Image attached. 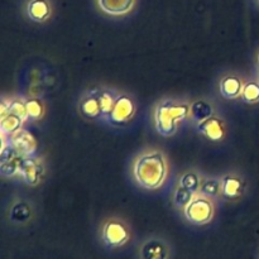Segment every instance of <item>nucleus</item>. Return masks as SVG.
<instances>
[{"label":"nucleus","mask_w":259,"mask_h":259,"mask_svg":"<svg viewBox=\"0 0 259 259\" xmlns=\"http://www.w3.org/2000/svg\"><path fill=\"white\" fill-rule=\"evenodd\" d=\"M248 189L247 180L238 172H228L222 176V196L225 201H239Z\"/></svg>","instance_id":"nucleus-10"},{"label":"nucleus","mask_w":259,"mask_h":259,"mask_svg":"<svg viewBox=\"0 0 259 259\" xmlns=\"http://www.w3.org/2000/svg\"><path fill=\"white\" fill-rule=\"evenodd\" d=\"M5 218L12 227H28L35 218V206L29 199L14 196L5 211Z\"/></svg>","instance_id":"nucleus-7"},{"label":"nucleus","mask_w":259,"mask_h":259,"mask_svg":"<svg viewBox=\"0 0 259 259\" xmlns=\"http://www.w3.org/2000/svg\"><path fill=\"white\" fill-rule=\"evenodd\" d=\"M27 121H38L45 116L46 105L39 98H25Z\"/></svg>","instance_id":"nucleus-22"},{"label":"nucleus","mask_w":259,"mask_h":259,"mask_svg":"<svg viewBox=\"0 0 259 259\" xmlns=\"http://www.w3.org/2000/svg\"><path fill=\"white\" fill-rule=\"evenodd\" d=\"M120 91L116 90L115 88L110 86H100V96H101V106H103V116H101V123L105 124L109 114L113 110V106L115 104L116 98H118Z\"/></svg>","instance_id":"nucleus-19"},{"label":"nucleus","mask_w":259,"mask_h":259,"mask_svg":"<svg viewBox=\"0 0 259 259\" xmlns=\"http://www.w3.org/2000/svg\"><path fill=\"white\" fill-rule=\"evenodd\" d=\"M194 196V192H191L190 190H187L186 187H184L177 182V186L175 187V191L172 194V204H174V206L177 210L184 211L185 207L190 204V201H191Z\"/></svg>","instance_id":"nucleus-23"},{"label":"nucleus","mask_w":259,"mask_h":259,"mask_svg":"<svg viewBox=\"0 0 259 259\" xmlns=\"http://www.w3.org/2000/svg\"><path fill=\"white\" fill-rule=\"evenodd\" d=\"M199 192L212 200L220 199L222 196V176H205L204 175Z\"/></svg>","instance_id":"nucleus-18"},{"label":"nucleus","mask_w":259,"mask_h":259,"mask_svg":"<svg viewBox=\"0 0 259 259\" xmlns=\"http://www.w3.org/2000/svg\"><path fill=\"white\" fill-rule=\"evenodd\" d=\"M202 177H204V175H202L201 172L197 171V169H187L186 172H184V174L180 176L179 184L182 185L184 187H186L187 190H190V191L194 192V194H197V192L200 191Z\"/></svg>","instance_id":"nucleus-21"},{"label":"nucleus","mask_w":259,"mask_h":259,"mask_svg":"<svg viewBox=\"0 0 259 259\" xmlns=\"http://www.w3.org/2000/svg\"><path fill=\"white\" fill-rule=\"evenodd\" d=\"M214 114H217L215 113L214 105L209 100H206V99H197L194 103H191V114H190V118L195 121V124L210 118Z\"/></svg>","instance_id":"nucleus-17"},{"label":"nucleus","mask_w":259,"mask_h":259,"mask_svg":"<svg viewBox=\"0 0 259 259\" xmlns=\"http://www.w3.org/2000/svg\"><path fill=\"white\" fill-rule=\"evenodd\" d=\"M168 158L161 149L148 148L137 154L132 164L134 182L147 191L159 190L168 177Z\"/></svg>","instance_id":"nucleus-1"},{"label":"nucleus","mask_w":259,"mask_h":259,"mask_svg":"<svg viewBox=\"0 0 259 259\" xmlns=\"http://www.w3.org/2000/svg\"><path fill=\"white\" fill-rule=\"evenodd\" d=\"M104 14L110 17H124L133 12L136 0H96Z\"/></svg>","instance_id":"nucleus-15"},{"label":"nucleus","mask_w":259,"mask_h":259,"mask_svg":"<svg viewBox=\"0 0 259 259\" xmlns=\"http://www.w3.org/2000/svg\"><path fill=\"white\" fill-rule=\"evenodd\" d=\"M136 114L137 103L134 98L129 94L120 91L105 124L114 126V128H123V126H126L133 120Z\"/></svg>","instance_id":"nucleus-6"},{"label":"nucleus","mask_w":259,"mask_h":259,"mask_svg":"<svg viewBox=\"0 0 259 259\" xmlns=\"http://www.w3.org/2000/svg\"><path fill=\"white\" fill-rule=\"evenodd\" d=\"M258 65H259V55H258Z\"/></svg>","instance_id":"nucleus-25"},{"label":"nucleus","mask_w":259,"mask_h":259,"mask_svg":"<svg viewBox=\"0 0 259 259\" xmlns=\"http://www.w3.org/2000/svg\"><path fill=\"white\" fill-rule=\"evenodd\" d=\"M25 123V120H23L20 116H18L14 113H8L0 115V129H2V136L10 137L12 134H14L15 132H18L19 129L23 128V124Z\"/></svg>","instance_id":"nucleus-20"},{"label":"nucleus","mask_w":259,"mask_h":259,"mask_svg":"<svg viewBox=\"0 0 259 259\" xmlns=\"http://www.w3.org/2000/svg\"><path fill=\"white\" fill-rule=\"evenodd\" d=\"M78 114L90 121H100L103 116L100 86H93L83 91L77 100Z\"/></svg>","instance_id":"nucleus-8"},{"label":"nucleus","mask_w":259,"mask_h":259,"mask_svg":"<svg viewBox=\"0 0 259 259\" xmlns=\"http://www.w3.org/2000/svg\"><path fill=\"white\" fill-rule=\"evenodd\" d=\"M18 176L30 187H35L42 184L46 179V163L42 157H38L37 154L24 157Z\"/></svg>","instance_id":"nucleus-9"},{"label":"nucleus","mask_w":259,"mask_h":259,"mask_svg":"<svg viewBox=\"0 0 259 259\" xmlns=\"http://www.w3.org/2000/svg\"><path fill=\"white\" fill-rule=\"evenodd\" d=\"M215 212H217L215 200L197 192L192 197L190 204L185 207L182 214L189 224L195 227H205L214 220Z\"/></svg>","instance_id":"nucleus-4"},{"label":"nucleus","mask_w":259,"mask_h":259,"mask_svg":"<svg viewBox=\"0 0 259 259\" xmlns=\"http://www.w3.org/2000/svg\"><path fill=\"white\" fill-rule=\"evenodd\" d=\"M99 243L104 249L115 252L125 248L133 239V230L129 223L120 217L105 218L98 229Z\"/></svg>","instance_id":"nucleus-3"},{"label":"nucleus","mask_w":259,"mask_h":259,"mask_svg":"<svg viewBox=\"0 0 259 259\" xmlns=\"http://www.w3.org/2000/svg\"><path fill=\"white\" fill-rule=\"evenodd\" d=\"M240 99H242V100L247 104L259 103V82L258 81H254V80L245 81Z\"/></svg>","instance_id":"nucleus-24"},{"label":"nucleus","mask_w":259,"mask_h":259,"mask_svg":"<svg viewBox=\"0 0 259 259\" xmlns=\"http://www.w3.org/2000/svg\"><path fill=\"white\" fill-rule=\"evenodd\" d=\"M8 138H9V143L24 157L37 154V141L25 129H19Z\"/></svg>","instance_id":"nucleus-14"},{"label":"nucleus","mask_w":259,"mask_h":259,"mask_svg":"<svg viewBox=\"0 0 259 259\" xmlns=\"http://www.w3.org/2000/svg\"><path fill=\"white\" fill-rule=\"evenodd\" d=\"M244 78L235 73H228L219 81V93L227 100H237L242 96L244 88Z\"/></svg>","instance_id":"nucleus-13"},{"label":"nucleus","mask_w":259,"mask_h":259,"mask_svg":"<svg viewBox=\"0 0 259 259\" xmlns=\"http://www.w3.org/2000/svg\"><path fill=\"white\" fill-rule=\"evenodd\" d=\"M174 245L162 235H147L137 245L136 259H174Z\"/></svg>","instance_id":"nucleus-5"},{"label":"nucleus","mask_w":259,"mask_h":259,"mask_svg":"<svg viewBox=\"0 0 259 259\" xmlns=\"http://www.w3.org/2000/svg\"><path fill=\"white\" fill-rule=\"evenodd\" d=\"M24 156L20 154L12 144L3 139L2 156H0V174L3 177H14L19 175L20 164Z\"/></svg>","instance_id":"nucleus-11"},{"label":"nucleus","mask_w":259,"mask_h":259,"mask_svg":"<svg viewBox=\"0 0 259 259\" xmlns=\"http://www.w3.org/2000/svg\"><path fill=\"white\" fill-rule=\"evenodd\" d=\"M196 129L204 138L210 142H223L227 137V123L218 114L196 123Z\"/></svg>","instance_id":"nucleus-12"},{"label":"nucleus","mask_w":259,"mask_h":259,"mask_svg":"<svg viewBox=\"0 0 259 259\" xmlns=\"http://www.w3.org/2000/svg\"><path fill=\"white\" fill-rule=\"evenodd\" d=\"M257 2H258V4H259V0H257Z\"/></svg>","instance_id":"nucleus-26"},{"label":"nucleus","mask_w":259,"mask_h":259,"mask_svg":"<svg viewBox=\"0 0 259 259\" xmlns=\"http://www.w3.org/2000/svg\"><path fill=\"white\" fill-rule=\"evenodd\" d=\"M25 15L34 23H46L52 15V5L50 0H28Z\"/></svg>","instance_id":"nucleus-16"},{"label":"nucleus","mask_w":259,"mask_h":259,"mask_svg":"<svg viewBox=\"0 0 259 259\" xmlns=\"http://www.w3.org/2000/svg\"><path fill=\"white\" fill-rule=\"evenodd\" d=\"M191 114V104L185 99L163 98L153 108V123L162 137H174Z\"/></svg>","instance_id":"nucleus-2"}]
</instances>
